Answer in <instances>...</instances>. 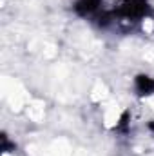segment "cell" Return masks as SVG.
Here are the masks:
<instances>
[{"instance_id":"obj_1","label":"cell","mask_w":154,"mask_h":156,"mask_svg":"<svg viewBox=\"0 0 154 156\" xmlns=\"http://www.w3.org/2000/svg\"><path fill=\"white\" fill-rule=\"evenodd\" d=\"M140 94H152L154 93V80L149 76H140L138 78V85H136Z\"/></svg>"}]
</instances>
